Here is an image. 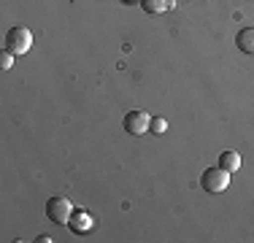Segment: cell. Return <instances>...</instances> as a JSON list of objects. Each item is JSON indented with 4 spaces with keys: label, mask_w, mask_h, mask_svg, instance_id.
Wrapping results in <instances>:
<instances>
[{
    "label": "cell",
    "mask_w": 254,
    "mask_h": 243,
    "mask_svg": "<svg viewBox=\"0 0 254 243\" xmlns=\"http://www.w3.org/2000/svg\"><path fill=\"white\" fill-rule=\"evenodd\" d=\"M30 46H33V33H30L27 27L16 24V27H11L8 33H5V49H8L11 54L22 57V54L30 52Z\"/></svg>",
    "instance_id": "cell-1"
},
{
    "label": "cell",
    "mask_w": 254,
    "mask_h": 243,
    "mask_svg": "<svg viewBox=\"0 0 254 243\" xmlns=\"http://www.w3.org/2000/svg\"><path fill=\"white\" fill-rule=\"evenodd\" d=\"M230 176H233V173H227L225 168H208V170H205V173L200 176L203 192H208V194L225 192L227 186H230Z\"/></svg>",
    "instance_id": "cell-2"
},
{
    "label": "cell",
    "mask_w": 254,
    "mask_h": 243,
    "mask_svg": "<svg viewBox=\"0 0 254 243\" xmlns=\"http://www.w3.org/2000/svg\"><path fill=\"white\" fill-rule=\"evenodd\" d=\"M46 216H49L54 224H68L70 216H73V205H70L68 197L54 194V197H49V203H46Z\"/></svg>",
    "instance_id": "cell-3"
},
{
    "label": "cell",
    "mask_w": 254,
    "mask_h": 243,
    "mask_svg": "<svg viewBox=\"0 0 254 243\" xmlns=\"http://www.w3.org/2000/svg\"><path fill=\"white\" fill-rule=\"evenodd\" d=\"M149 124H152V117H149L146 111H130L125 114V130L130 132V135H143V132L149 130Z\"/></svg>",
    "instance_id": "cell-4"
},
{
    "label": "cell",
    "mask_w": 254,
    "mask_h": 243,
    "mask_svg": "<svg viewBox=\"0 0 254 243\" xmlns=\"http://www.w3.org/2000/svg\"><path fill=\"white\" fill-rule=\"evenodd\" d=\"M68 227L73 230L76 235H81V233H87V230H92V216H89L87 211H73V216H70Z\"/></svg>",
    "instance_id": "cell-5"
},
{
    "label": "cell",
    "mask_w": 254,
    "mask_h": 243,
    "mask_svg": "<svg viewBox=\"0 0 254 243\" xmlns=\"http://www.w3.org/2000/svg\"><path fill=\"white\" fill-rule=\"evenodd\" d=\"M235 46L244 54H254V27H244L238 35H235Z\"/></svg>",
    "instance_id": "cell-6"
},
{
    "label": "cell",
    "mask_w": 254,
    "mask_h": 243,
    "mask_svg": "<svg viewBox=\"0 0 254 243\" xmlns=\"http://www.w3.org/2000/svg\"><path fill=\"white\" fill-rule=\"evenodd\" d=\"M219 168H225L227 173H238L241 170V154L238 151H222L219 154Z\"/></svg>",
    "instance_id": "cell-7"
},
{
    "label": "cell",
    "mask_w": 254,
    "mask_h": 243,
    "mask_svg": "<svg viewBox=\"0 0 254 243\" xmlns=\"http://www.w3.org/2000/svg\"><path fill=\"white\" fill-rule=\"evenodd\" d=\"M146 14H165L173 8V0H138Z\"/></svg>",
    "instance_id": "cell-8"
},
{
    "label": "cell",
    "mask_w": 254,
    "mask_h": 243,
    "mask_svg": "<svg viewBox=\"0 0 254 243\" xmlns=\"http://www.w3.org/2000/svg\"><path fill=\"white\" fill-rule=\"evenodd\" d=\"M165 130H168V122L162 119V117H154L152 124H149V132H154V135H162Z\"/></svg>",
    "instance_id": "cell-9"
},
{
    "label": "cell",
    "mask_w": 254,
    "mask_h": 243,
    "mask_svg": "<svg viewBox=\"0 0 254 243\" xmlns=\"http://www.w3.org/2000/svg\"><path fill=\"white\" fill-rule=\"evenodd\" d=\"M14 60H16V54H11L8 49H3V54H0V68L8 70L11 65H14Z\"/></svg>",
    "instance_id": "cell-10"
},
{
    "label": "cell",
    "mask_w": 254,
    "mask_h": 243,
    "mask_svg": "<svg viewBox=\"0 0 254 243\" xmlns=\"http://www.w3.org/2000/svg\"><path fill=\"white\" fill-rule=\"evenodd\" d=\"M125 3H135V0H125Z\"/></svg>",
    "instance_id": "cell-11"
}]
</instances>
